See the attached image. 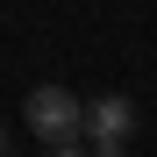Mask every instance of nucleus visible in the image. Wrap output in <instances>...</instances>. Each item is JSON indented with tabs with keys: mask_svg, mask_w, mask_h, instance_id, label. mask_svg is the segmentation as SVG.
Masks as SVG:
<instances>
[{
	"mask_svg": "<svg viewBox=\"0 0 157 157\" xmlns=\"http://www.w3.org/2000/svg\"><path fill=\"white\" fill-rule=\"evenodd\" d=\"M21 114H29V128H36L43 143H78V128H86V107H78L64 86H36Z\"/></svg>",
	"mask_w": 157,
	"mask_h": 157,
	"instance_id": "f257e3e1",
	"label": "nucleus"
},
{
	"mask_svg": "<svg viewBox=\"0 0 157 157\" xmlns=\"http://www.w3.org/2000/svg\"><path fill=\"white\" fill-rule=\"evenodd\" d=\"M128 128H136V100H128V93H107V100L86 107V136H93V143H100V136H121V143H128Z\"/></svg>",
	"mask_w": 157,
	"mask_h": 157,
	"instance_id": "f03ea898",
	"label": "nucleus"
},
{
	"mask_svg": "<svg viewBox=\"0 0 157 157\" xmlns=\"http://www.w3.org/2000/svg\"><path fill=\"white\" fill-rule=\"evenodd\" d=\"M57 157H93V150L86 143H57Z\"/></svg>",
	"mask_w": 157,
	"mask_h": 157,
	"instance_id": "20e7f679",
	"label": "nucleus"
},
{
	"mask_svg": "<svg viewBox=\"0 0 157 157\" xmlns=\"http://www.w3.org/2000/svg\"><path fill=\"white\" fill-rule=\"evenodd\" d=\"M93 157H128V143H121V136H100V143H93Z\"/></svg>",
	"mask_w": 157,
	"mask_h": 157,
	"instance_id": "7ed1b4c3",
	"label": "nucleus"
},
{
	"mask_svg": "<svg viewBox=\"0 0 157 157\" xmlns=\"http://www.w3.org/2000/svg\"><path fill=\"white\" fill-rule=\"evenodd\" d=\"M0 157H7V128H0Z\"/></svg>",
	"mask_w": 157,
	"mask_h": 157,
	"instance_id": "39448f33",
	"label": "nucleus"
}]
</instances>
